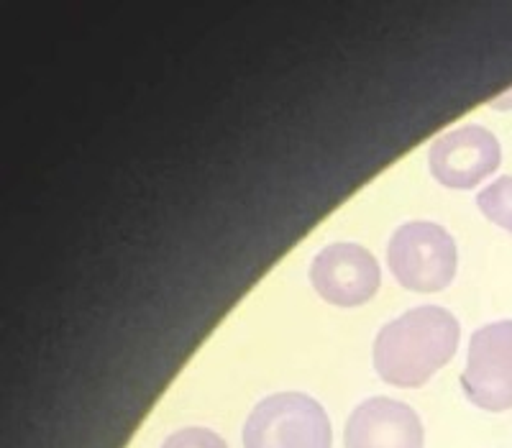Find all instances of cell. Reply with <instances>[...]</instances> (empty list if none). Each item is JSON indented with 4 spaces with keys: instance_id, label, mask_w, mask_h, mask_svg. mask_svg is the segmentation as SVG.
<instances>
[{
    "instance_id": "obj_1",
    "label": "cell",
    "mask_w": 512,
    "mask_h": 448,
    "mask_svg": "<svg viewBox=\"0 0 512 448\" xmlns=\"http://www.w3.org/2000/svg\"><path fill=\"white\" fill-rule=\"evenodd\" d=\"M459 323L448 310L423 305L387 323L374 341V367L395 387H420L456 354Z\"/></svg>"
},
{
    "instance_id": "obj_2",
    "label": "cell",
    "mask_w": 512,
    "mask_h": 448,
    "mask_svg": "<svg viewBox=\"0 0 512 448\" xmlns=\"http://www.w3.org/2000/svg\"><path fill=\"white\" fill-rule=\"evenodd\" d=\"M326 410L303 392H280L251 410L244 448H331Z\"/></svg>"
},
{
    "instance_id": "obj_3",
    "label": "cell",
    "mask_w": 512,
    "mask_h": 448,
    "mask_svg": "<svg viewBox=\"0 0 512 448\" xmlns=\"http://www.w3.org/2000/svg\"><path fill=\"white\" fill-rule=\"evenodd\" d=\"M387 262L402 287L415 292H438L454 280L456 244L451 233L436 223H405L392 233Z\"/></svg>"
},
{
    "instance_id": "obj_4",
    "label": "cell",
    "mask_w": 512,
    "mask_h": 448,
    "mask_svg": "<svg viewBox=\"0 0 512 448\" xmlns=\"http://www.w3.org/2000/svg\"><path fill=\"white\" fill-rule=\"evenodd\" d=\"M461 387L477 408L512 410V320L489 323L474 333Z\"/></svg>"
},
{
    "instance_id": "obj_5",
    "label": "cell",
    "mask_w": 512,
    "mask_h": 448,
    "mask_svg": "<svg viewBox=\"0 0 512 448\" xmlns=\"http://www.w3.org/2000/svg\"><path fill=\"white\" fill-rule=\"evenodd\" d=\"M500 159V141L482 126H461L438 136L428 154L433 177L454 190H469L487 180L500 167Z\"/></svg>"
},
{
    "instance_id": "obj_6",
    "label": "cell",
    "mask_w": 512,
    "mask_h": 448,
    "mask_svg": "<svg viewBox=\"0 0 512 448\" xmlns=\"http://www.w3.org/2000/svg\"><path fill=\"white\" fill-rule=\"evenodd\" d=\"M310 280L331 305L354 308L367 303L379 287V264L364 246L333 244L315 256Z\"/></svg>"
},
{
    "instance_id": "obj_7",
    "label": "cell",
    "mask_w": 512,
    "mask_h": 448,
    "mask_svg": "<svg viewBox=\"0 0 512 448\" xmlns=\"http://www.w3.org/2000/svg\"><path fill=\"white\" fill-rule=\"evenodd\" d=\"M346 448H423V425L405 402L372 397L351 413Z\"/></svg>"
},
{
    "instance_id": "obj_8",
    "label": "cell",
    "mask_w": 512,
    "mask_h": 448,
    "mask_svg": "<svg viewBox=\"0 0 512 448\" xmlns=\"http://www.w3.org/2000/svg\"><path fill=\"white\" fill-rule=\"evenodd\" d=\"M477 205L489 221L512 233V175L484 187L477 195Z\"/></svg>"
},
{
    "instance_id": "obj_9",
    "label": "cell",
    "mask_w": 512,
    "mask_h": 448,
    "mask_svg": "<svg viewBox=\"0 0 512 448\" xmlns=\"http://www.w3.org/2000/svg\"><path fill=\"white\" fill-rule=\"evenodd\" d=\"M162 448H228L218 433L208 431V428H185L177 431L164 441Z\"/></svg>"
}]
</instances>
